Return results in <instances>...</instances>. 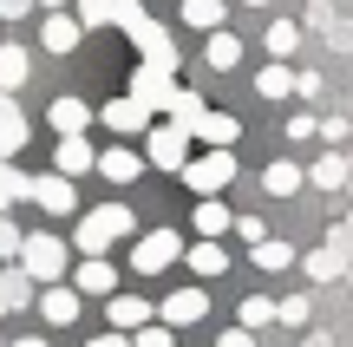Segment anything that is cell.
I'll use <instances>...</instances> for the list:
<instances>
[{
	"mask_svg": "<svg viewBox=\"0 0 353 347\" xmlns=\"http://www.w3.org/2000/svg\"><path fill=\"white\" fill-rule=\"evenodd\" d=\"M138 236V217H131V204H92L72 217V249L79 256H112L118 243H131Z\"/></svg>",
	"mask_w": 353,
	"mask_h": 347,
	"instance_id": "1",
	"label": "cell"
},
{
	"mask_svg": "<svg viewBox=\"0 0 353 347\" xmlns=\"http://www.w3.org/2000/svg\"><path fill=\"white\" fill-rule=\"evenodd\" d=\"M20 269L33 275L39 288H46V282H65V275H72V243H65V236H52V230L20 236Z\"/></svg>",
	"mask_w": 353,
	"mask_h": 347,
	"instance_id": "2",
	"label": "cell"
},
{
	"mask_svg": "<svg viewBox=\"0 0 353 347\" xmlns=\"http://www.w3.org/2000/svg\"><path fill=\"white\" fill-rule=\"evenodd\" d=\"M190 144H196V138H190V125L164 118V125L144 131V164H151V170H170V177H176V170L190 164Z\"/></svg>",
	"mask_w": 353,
	"mask_h": 347,
	"instance_id": "3",
	"label": "cell"
},
{
	"mask_svg": "<svg viewBox=\"0 0 353 347\" xmlns=\"http://www.w3.org/2000/svg\"><path fill=\"white\" fill-rule=\"evenodd\" d=\"M176 177H183V184H190L196 197H223L229 184H236V151H216V144H210L203 157L190 151V164L176 170Z\"/></svg>",
	"mask_w": 353,
	"mask_h": 347,
	"instance_id": "4",
	"label": "cell"
},
{
	"mask_svg": "<svg viewBox=\"0 0 353 347\" xmlns=\"http://www.w3.org/2000/svg\"><path fill=\"white\" fill-rule=\"evenodd\" d=\"M170 262H183V236L176 230H138L131 236V269L138 275H164Z\"/></svg>",
	"mask_w": 353,
	"mask_h": 347,
	"instance_id": "5",
	"label": "cell"
},
{
	"mask_svg": "<svg viewBox=\"0 0 353 347\" xmlns=\"http://www.w3.org/2000/svg\"><path fill=\"white\" fill-rule=\"evenodd\" d=\"M99 125H105V131H118V138H144V131L157 125V112L138 99V92H125V99L99 105Z\"/></svg>",
	"mask_w": 353,
	"mask_h": 347,
	"instance_id": "6",
	"label": "cell"
},
{
	"mask_svg": "<svg viewBox=\"0 0 353 347\" xmlns=\"http://www.w3.org/2000/svg\"><path fill=\"white\" fill-rule=\"evenodd\" d=\"M33 308H39V321H46V328H72L79 315H85V295H79L72 282H46L33 295Z\"/></svg>",
	"mask_w": 353,
	"mask_h": 347,
	"instance_id": "7",
	"label": "cell"
},
{
	"mask_svg": "<svg viewBox=\"0 0 353 347\" xmlns=\"http://www.w3.org/2000/svg\"><path fill=\"white\" fill-rule=\"evenodd\" d=\"M157 321H170V328H196V321H210V288L190 282V288H176V295H164V301H157Z\"/></svg>",
	"mask_w": 353,
	"mask_h": 347,
	"instance_id": "8",
	"label": "cell"
},
{
	"mask_svg": "<svg viewBox=\"0 0 353 347\" xmlns=\"http://www.w3.org/2000/svg\"><path fill=\"white\" fill-rule=\"evenodd\" d=\"M26 204H39L46 217H79V177L46 170V177H33V197H26Z\"/></svg>",
	"mask_w": 353,
	"mask_h": 347,
	"instance_id": "9",
	"label": "cell"
},
{
	"mask_svg": "<svg viewBox=\"0 0 353 347\" xmlns=\"http://www.w3.org/2000/svg\"><path fill=\"white\" fill-rule=\"evenodd\" d=\"M39 46H46V52H59V59H65V52H79V46H85V20H79L72 7L46 13V20H39Z\"/></svg>",
	"mask_w": 353,
	"mask_h": 347,
	"instance_id": "10",
	"label": "cell"
},
{
	"mask_svg": "<svg viewBox=\"0 0 353 347\" xmlns=\"http://www.w3.org/2000/svg\"><path fill=\"white\" fill-rule=\"evenodd\" d=\"M125 39H131V46H138V52H144L151 66H164V72H176V39H170V26H157V20H151V13H144V20L131 26Z\"/></svg>",
	"mask_w": 353,
	"mask_h": 347,
	"instance_id": "11",
	"label": "cell"
},
{
	"mask_svg": "<svg viewBox=\"0 0 353 347\" xmlns=\"http://www.w3.org/2000/svg\"><path fill=\"white\" fill-rule=\"evenodd\" d=\"M183 262H190V275H196V282L229 275V249H223V236H196V243H183Z\"/></svg>",
	"mask_w": 353,
	"mask_h": 347,
	"instance_id": "12",
	"label": "cell"
},
{
	"mask_svg": "<svg viewBox=\"0 0 353 347\" xmlns=\"http://www.w3.org/2000/svg\"><path fill=\"white\" fill-rule=\"evenodd\" d=\"M131 92H138L151 112H170V99H176V72H164V66H151V59H144L138 72H131Z\"/></svg>",
	"mask_w": 353,
	"mask_h": 347,
	"instance_id": "13",
	"label": "cell"
},
{
	"mask_svg": "<svg viewBox=\"0 0 353 347\" xmlns=\"http://www.w3.org/2000/svg\"><path fill=\"white\" fill-rule=\"evenodd\" d=\"M144 170H151V164H144V151H131V144H112V151H99V177H105V184H118V190H131Z\"/></svg>",
	"mask_w": 353,
	"mask_h": 347,
	"instance_id": "14",
	"label": "cell"
},
{
	"mask_svg": "<svg viewBox=\"0 0 353 347\" xmlns=\"http://www.w3.org/2000/svg\"><path fill=\"white\" fill-rule=\"evenodd\" d=\"M33 295H39V282L20 269V262H0V321L7 315H20V308H33Z\"/></svg>",
	"mask_w": 353,
	"mask_h": 347,
	"instance_id": "15",
	"label": "cell"
},
{
	"mask_svg": "<svg viewBox=\"0 0 353 347\" xmlns=\"http://www.w3.org/2000/svg\"><path fill=\"white\" fill-rule=\"evenodd\" d=\"M52 170H59V177H85V170H99V151L85 144V131H65V138L52 144Z\"/></svg>",
	"mask_w": 353,
	"mask_h": 347,
	"instance_id": "16",
	"label": "cell"
},
{
	"mask_svg": "<svg viewBox=\"0 0 353 347\" xmlns=\"http://www.w3.org/2000/svg\"><path fill=\"white\" fill-rule=\"evenodd\" d=\"M26 138H33V125L20 112V92H0V157H20Z\"/></svg>",
	"mask_w": 353,
	"mask_h": 347,
	"instance_id": "17",
	"label": "cell"
},
{
	"mask_svg": "<svg viewBox=\"0 0 353 347\" xmlns=\"http://www.w3.org/2000/svg\"><path fill=\"white\" fill-rule=\"evenodd\" d=\"M190 138H196V144H216V151H236L242 118H236V112H203L196 125H190Z\"/></svg>",
	"mask_w": 353,
	"mask_h": 347,
	"instance_id": "18",
	"label": "cell"
},
{
	"mask_svg": "<svg viewBox=\"0 0 353 347\" xmlns=\"http://www.w3.org/2000/svg\"><path fill=\"white\" fill-rule=\"evenodd\" d=\"M72 288L79 295H118V262L112 256H85L72 269Z\"/></svg>",
	"mask_w": 353,
	"mask_h": 347,
	"instance_id": "19",
	"label": "cell"
},
{
	"mask_svg": "<svg viewBox=\"0 0 353 347\" xmlns=\"http://www.w3.org/2000/svg\"><path fill=\"white\" fill-rule=\"evenodd\" d=\"M105 321L125 328V335H138L144 321H157V301H144V295H105Z\"/></svg>",
	"mask_w": 353,
	"mask_h": 347,
	"instance_id": "20",
	"label": "cell"
},
{
	"mask_svg": "<svg viewBox=\"0 0 353 347\" xmlns=\"http://www.w3.org/2000/svg\"><path fill=\"white\" fill-rule=\"evenodd\" d=\"M92 118H99V112H92V105H85V99H79V92H59V99H52V105H46V125H52V131H59V138H65V131H85V125H92Z\"/></svg>",
	"mask_w": 353,
	"mask_h": 347,
	"instance_id": "21",
	"label": "cell"
},
{
	"mask_svg": "<svg viewBox=\"0 0 353 347\" xmlns=\"http://www.w3.org/2000/svg\"><path fill=\"white\" fill-rule=\"evenodd\" d=\"M26 79H33V52L20 39H0V92H20Z\"/></svg>",
	"mask_w": 353,
	"mask_h": 347,
	"instance_id": "22",
	"label": "cell"
},
{
	"mask_svg": "<svg viewBox=\"0 0 353 347\" xmlns=\"http://www.w3.org/2000/svg\"><path fill=\"white\" fill-rule=\"evenodd\" d=\"M249 256H255V269H262V275H281V269H294V262H301V249H294L288 236H262Z\"/></svg>",
	"mask_w": 353,
	"mask_h": 347,
	"instance_id": "23",
	"label": "cell"
},
{
	"mask_svg": "<svg viewBox=\"0 0 353 347\" xmlns=\"http://www.w3.org/2000/svg\"><path fill=\"white\" fill-rule=\"evenodd\" d=\"M255 99H268V105L294 99V72H288V59H268L262 72H255Z\"/></svg>",
	"mask_w": 353,
	"mask_h": 347,
	"instance_id": "24",
	"label": "cell"
},
{
	"mask_svg": "<svg viewBox=\"0 0 353 347\" xmlns=\"http://www.w3.org/2000/svg\"><path fill=\"white\" fill-rule=\"evenodd\" d=\"M190 230H196V236H229V230H236V217H229L223 197H196V217H190Z\"/></svg>",
	"mask_w": 353,
	"mask_h": 347,
	"instance_id": "25",
	"label": "cell"
},
{
	"mask_svg": "<svg viewBox=\"0 0 353 347\" xmlns=\"http://www.w3.org/2000/svg\"><path fill=\"white\" fill-rule=\"evenodd\" d=\"M26 197H33V177L20 170V157H0V217L13 204H26Z\"/></svg>",
	"mask_w": 353,
	"mask_h": 347,
	"instance_id": "26",
	"label": "cell"
},
{
	"mask_svg": "<svg viewBox=\"0 0 353 347\" xmlns=\"http://www.w3.org/2000/svg\"><path fill=\"white\" fill-rule=\"evenodd\" d=\"M262 46H268V59H294L301 52V20H268V33H262Z\"/></svg>",
	"mask_w": 353,
	"mask_h": 347,
	"instance_id": "27",
	"label": "cell"
},
{
	"mask_svg": "<svg viewBox=\"0 0 353 347\" xmlns=\"http://www.w3.org/2000/svg\"><path fill=\"white\" fill-rule=\"evenodd\" d=\"M203 59H210V72H236V66H242V39L229 33V26H216L210 46H203Z\"/></svg>",
	"mask_w": 353,
	"mask_h": 347,
	"instance_id": "28",
	"label": "cell"
},
{
	"mask_svg": "<svg viewBox=\"0 0 353 347\" xmlns=\"http://www.w3.org/2000/svg\"><path fill=\"white\" fill-rule=\"evenodd\" d=\"M301 184H307V170H301V164H288V157H275V164L262 170V190H268V197H294Z\"/></svg>",
	"mask_w": 353,
	"mask_h": 347,
	"instance_id": "29",
	"label": "cell"
},
{
	"mask_svg": "<svg viewBox=\"0 0 353 347\" xmlns=\"http://www.w3.org/2000/svg\"><path fill=\"white\" fill-rule=\"evenodd\" d=\"M183 26H196V33L229 26V0H183Z\"/></svg>",
	"mask_w": 353,
	"mask_h": 347,
	"instance_id": "30",
	"label": "cell"
},
{
	"mask_svg": "<svg viewBox=\"0 0 353 347\" xmlns=\"http://www.w3.org/2000/svg\"><path fill=\"white\" fill-rule=\"evenodd\" d=\"M307 184H314V190H341V184H347V157H341V151L314 157V170H307Z\"/></svg>",
	"mask_w": 353,
	"mask_h": 347,
	"instance_id": "31",
	"label": "cell"
},
{
	"mask_svg": "<svg viewBox=\"0 0 353 347\" xmlns=\"http://www.w3.org/2000/svg\"><path fill=\"white\" fill-rule=\"evenodd\" d=\"M236 321H242V328H255V335H262V328L275 321V295H242V301H236Z\"/></svg>",
	"mask_w": 353,
	"mask_h": 347,
	"instance_id": "32",
	"label": "cell"
},
{
	"mask_svg": "<svg viewBox=\"0 0 353 347\" xmlns=\"http://www.w3.org/2000/svg\"><path fill=\"white\" fill-rule=\"evenodd\" d=\"M307 315H314V301H307V295H275V321L281 328H307Z\"/></svg>",
	"mask_w": 353,
	"mask_h": 347,
	"instance_id": "33",
	"label": "cell"
},
{
	"mask_svg": "<svg viewBox=\"0 0 353 347\" xmlns=\"http://www.w3.org/2000/svg\"><path fill=\"white\" fill-rule=\"evenodd\" d=\"M203 112H210V105H203V92H190V86H176V99H170V118H176V125H196Z\"/></svg>",
	"mask_w": 353,
	"mask_h": 347,
	"instance_id": "34",
	"label": "cell"
},
{
	"mask_svg": "<svg viewBox=\"0 0 353 347\" xmlns=\"http://www.w3.org/2000/svg\"><path fill=\"white\" fill-rule=\"evenodd\" d=\"M341 269H347V256H341V249H334V243L307 256V275H314V282H334V275H341Z\"/></svg>",
	"mask_w": 353,
	"mask_h": 347,
	"instance_id": "35",
	"label": "cell"
},
{
	"mask_svg": "<svg viewBox=\"0 0 353 347\" xmlns=\"http://www.w3.org/2000/svg\"><path fill=\"white\" fill-rule=\"evenodd\" d=\"M72 13H79V20H85V33H92V26H112L118 0H72Z\"/></svg>",
	"mask_w": 353,
	"mask_h": 347,
	"instance_id": "36",
	"label": "cell"
},
{
	"mask_svg": "<svg viewBox=\"0 0 353 347\" xmlns=\"http://www.w3.org/2000/svg\"><path fill=\"white\" fill-rule=\"evenodd\" d=\"M131 347H176V328L170 321H144L138 335H131Z\"/></svg>",
	"mask_w": 353,
	"mask_h": 347,
	"instance_id": "37",
	"label": "cell"
},
{
	"mask_svg": "<svg viewBox=\"0 0 353 347\" xmlns=\"http://www.w3.org/2000/svg\"><path fill=\"white\" fill-rule=\"evenodd\" d=\"M0 262H20V223L0 217Z\"/></svg>",
	"mask_w": 353,
	"mask_h": 347,
	"instance_id": "38",
	"label": "cell"
},
{
	"mask_svg": "<svg viewBox=\"0 0 353 347\" xmlns=\"http://www.w3.org/2000/svg\"><path fill=\"white\" fill-rule=\"evenodd\" d=\"M144 20V0H118V13H112V26H125V33H131V26H138Z\"/></svg>",
	"mask_w": 353,
	"mask_h": 347,
	"instance_id": "39",
	"label": "cell"
},
{
	"mask_svg": "<svg viewBox=\"0 0 353 347\" xmlns=\"http://www.w3.org/2000/svg\"><path fill=\"white\" fill-rule=\"evenodd\" d=\"M236 236H242V243L255 249V243H262V236H268V223H262V217H236Z\"/></svg>",
	"mask_w": 353,
	"mask_h": 347,
	"instance_id": "40",
	"label": "cell"
},
{
	"mask_svg": "<svg viewBox=\"0 0 353 347\" xmlns=\"http://www.w3.org/2000/svg\"><path fill=\"white\" fill-rule=\"evenodd\" d=\"M216 347H255V328H242V321L223 328V335H216Z\"/></svg>",
	"mask_w": 353,
	"mask_h": 347,
	"instance_id": "41",
	"label": "cell"
},
{
	"mask_svg": "<svg viewBox=\"0 0 353 347\" xmlns=\"http://www.w3.org/2000/svg\"><path fill=\"white\" fill-rule=\"evenodd\" d=\"M288 138H321V118H307V112H294V118H288Z\"/></svg>",
	"mask_w": 353,
	"mask_h": 347,
	"instance_id": "42",
	"label": "cell"
},
{
	"mask_svg": "<svg viewBox=\"0 0 353 347\" xmlns=\"http://www.w3.org/2000/svg\"><path fill=\"white\" fill-rule=\"evenodd\" d=\"M33 7H39V0H0V20L13 26V20H26V13H33Z\"/></svg>",
	"mask_w": 353,
	"mask_h": 347,
	"instance_id": "43",
	"label": "cell"
},
{
	"mask_svg": "<svg viewBox=\"0 0 353 347\" xmlns=\"http://www.w3.org/2000/svg\"><path fill=\"white\" fill-rule=\"evenodd\" d=\"M85 347H131V335H125V328H105V335H92Z\"/></svg>",
	"mask_w": 353,
	"mask_h": 347,
	"instance_id": "44",
	"label": "cell"
},
{
	"mask_svg": "<svg viewBox=\"0 0 353 347\" xmlns=\"http://www.w3.org/2000/svg\"><path fill=\"white\" fill-rule=\"evenodd\" d=\"M7 347H52V341H46V335H13Z\"/></svg>",
	"mask_w": 353,
	"mask_h": 347,
	"instance_id": "45",
	"label": "cell"
},
{
	"mask_svg": "<svg viewBox=\"0 0 353 347\" xmlns=\"http://www.w3.org/2000/svg\"><path fill=\"white\" fill-rule=\"evenodd\" d=\"M301 347H334V341H327V335H307V341H301Z\"/></svg>",
	"mask_w": 353,
	"mask_h": 347,
	"instance_id": "46",
	"label": "cell"
},
{
	"mask_svg": "<svg viewBox=\"0 0 353 347\" xmlns=\"http://www.w3.org/2000/svg\"><path fill=\"white\" fill-rule=\"evenodd\" d=\"M39 7H46V13H59V7H72V0H39Z\"/></svg>",
	"mask_w": 353,
	"mask_h": 347,
	"instance_id": "47",
	"label": "cell"
},
{
	"mask_svg": "<svg viewBox=\"0 0 353 347\" xmlns=\"http://www.w3.org/2000/svg\"><path fill=\"white\" fill-rule=\"evenodd\" d=\"M249 7H275V0H249Z\"/></svg>",
	"mask_w": 353,
	"mask_h": 347,
	"instance_id": "48",
	"label": "cell"
}]
</instances>
